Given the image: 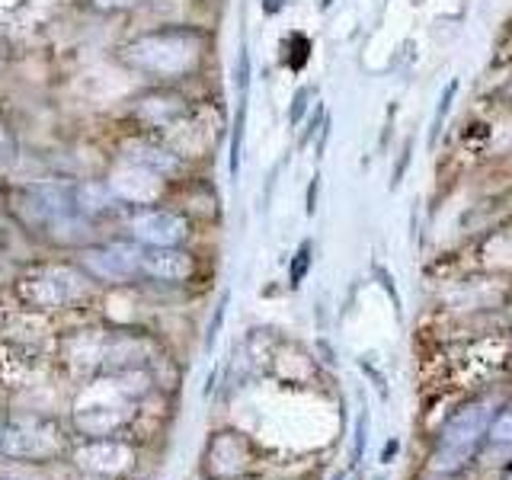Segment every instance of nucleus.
I'll return each instance as SVG.
<instances>
[{"label": "nucleus", "instance_id": "obj_23", "mask_svg": "<svg viewBox=\"0 0 512 480\" xmlns=\"http://www.w3.org/2000/svg\"><path fill=\"white\" fill-rule=\"evenodd\" d=\"M368 426H372V420H368V407L359 410L356 416V429H352V471L359 468L362 458H365V448H368Z\"/></svg>", "mask_w": 512, "mask_h": 480}, {"label": "nucleus", "instance_id": "obj_1", "mask_svg": "<svg viewBox=\"0 0 512 480\" xmlns=\"http://www.w3.org/2000/svg\"><path fill=\"white\" fill-rule=\"evenodd\" d=\"M215 26H148L116 45V61L148 84L202 87L215 68Z\"/></svg>", "mask_w": 512, "mask_h": 480}, {"label": "nucleus", "instance_id": "obj_24", "mask_svg": "<svg viewBox=\"0 0 512 480\" xmlns=\"http://www.w3.org/2000/svg\"><path fill=\"white\" fill-rule=\"evenodd\" d=\"M372 276H375V282L381 285V292L391 298V308H394V314L397 317H404V298H400V292H397V282H394V276L388 269H384L378 260L372 263Z\"/></svg>", "mask_w": 512, "mask_h": 480}, {"label": "nucleus", "instance_id": "obj_12", "mask_svg": "<svg viewBox=\"0 0 512 480\" xmlns=\"http://www.w3.org/2000/svg\"><path fill=\"white\" fill-rule=\"evenodd\" d=\"M247 116H250V96H237L234 116L228 125V180L237 183L244 170V141H247Z\"/></svg>", "mask_w": 512, "mask_h": 480}, {"label": "nucleus", "instance_id": "obj_14", "mask_svg": "<svg viewBox=\"0 0 512 480\" xmlns=\"http://www.w3.org/2000/svg\"><path fill=\"white\" fill-rule=\"evenodd\" d=\"M458 93H461V77H448L442 93H439V100H436V109H432V119H429V135H426V148L429 151L439 148L442 132H445V122H448V116H452Z\"/></svg>", "mask_w": 512, "mask_h": 480}, {"label": "nucleus", "instance_id": "obj_19", "mask_svg": "<svg viewBox=\"0 0 512 480\" xmlns=\"http://www.w3.org/2000/svg\"><path fill=\"white\" fill-rule=\"evenodd\" d=\"M250 87H253V52L244 36L237 48V61H234V90L237 96H250Z\"/></svg>", "mask_w": 512, "mask_h": 480}, {"label": "nucleus", "instance_id": "obj_4", "mask_svg": "<svg viewBox=\"0 0 512 480\" xmlns=\"http://www.w3.org/2000/svg\"><path fill=\"white\" fill-rule=\"evenodd\" d=\"M122 224L125 237L141 247H189V240L196 237V221L173 202L125 208Z\"/></svg>", "mask_w": 512, "mask_h": 480}, {"label": "nucleus", "instance_id": "obj_6", "mask_svg": "<svg viewBox=\"0 0 512 480\" xmlns=\"http://www.w3.org/2000/svg\"><path fill=\"white\" fill-rule=\"evenodd\" d=\"M141 253L144 247L135 244L132 237L125 240H106V244H93L80 250V266L96 282L122 285L141 276Z\"/></svg>", "mask_w": 512, "mask_h": 480}, {"label": "nucleus", "instance_id": "obj_10", "mask_svg": "<svg viewBox=\"0 0 512 480\" xmlns=\"http://www.w3.org/2000/svg\"><path fill=\"white\" fill-rule=\"evenodd\" d=\"M71 196H74V208L84 218L90 221H100V218H112V215H122L125 205L116 199V192L109 189L106 176L103 180H77L71 186Z\"/></svg>", "mask_w": 512, "mask_h": 480}, {"label": "nucleus", "instance_id": "obj_22", "mask_svg": "<svg viewBox=\"0 0 512 480\" xmlns=\"http://www.w3.org/2000/svg\"><path fill=\"white\" fill-rule=\"evenodd\" d=\"M292 160V154H282L276 164H272V170L266 173V183H263V189H260V212L263 215H269V208H272V199H276V189H279V176H282V170H285V164Z\"/></svg>", "mask_w": 512, "mask_h": 480}, {"label": "nucleus", "instance_id": "obj_13", "mask_svg": "<svg viewBox=\"0 0 512 480\" xmlns=\"http://www.w3.org/2000/svg\"><path fill=\"white\" fill-rule=\"evenodd\" d=\"M311 55H314V42L304 36V32H298V29L285 32L282 42H279V64H282V71L304 74V71H308V64H311Z\"/></svg>", "mask_w": 512, "mask_h": 480}, {"label": "nucleus", "instance_id": "obj_28", "mask_svg": "<svg viewBox=\"0 0 512 480\" xmlns=\"http://www.w3.org/2000/svg\"><path fill=\"white\" fill-rule=\"evenodd\" d=\"M397 112H400V103H394L388 109V119L381 125V135H378V154H388V141L394 138V128H397Z\"/></svg>", "mask_w": 512, "mask_h": 480}, {"label": "nucleus", "instance_id": "obj_9", "mask_svg": "<svg viewBox=\"0 0 512 480\" xmlns=\"http://www.w3.org/2000/svg\"><path fill=\"white\" fill-rule=\"evenodd\" d=\"M173 205H180L183 212L196 221V224H212L221 218V196H218V186L215 180L208 176L205 170L192 173L189 180H183L180 186L173 189Z\"/></svg>", "mask_w": 512, "mask_h": 480}, {"label": "nucleus", "instance_id": "obj_17", "mask_svg": "<svg viewBox=\"0 0 512 480\" xmlns=\"http://www.w3.org/2000/svg\"><path fill=\"white\" fill-rule=\"evenodd\" d=\"M416 151V135H407L404 144L397 148V154H391V176H388V192H397L404 186V180L410 176V167H413V154Z\"/></svg>", "mask_w": 512, "mask_h": 480}, {"label": "nucleus", "instance_id": "obj_18", "mask_svg": "<svg viewBox=\"0 0 512 480\" xmlns=\"http://www.w3.org/2000/svg\"><path fill=\"white\" fill-rule=\"evenodd\" d=\"M330 119V109H327V103L324 100H317L314 103V109L308 112V119H304V125L295 132V151H308L311 144H314V138H317V132L324 128V122Z\"/></svg>", "mask_w": 512, "mask_h": 480}, {"label": "nucleus", "instance_id": "obj_15", "mask_svg": "<svg viewBox=\"0 0 512 480\" xmlns=\"http://www.w3.org/2000/svg\"><path fill=\"white\" fill-rule=\"evenodd\" d=\"M314 256H317V244L314 237H301L298 247L288 256V292H298V288L308 282V276L314 272Z\"/></svg>", "mask_w": 512, "mask_h": 480}, {"label": "nucleus", "instance_id": "obj_20", "mask_svg": "<svg viewBox=\"0 0 512 480\" xmlns=\"http://www.w3.org/2000/svg\"><path fill=\"white\" fill-rule=\"evenodd\" d=\"M148 4L151 0H87V7L103 16H138Z\"/></svg>", "mask_w": 512, "mask_h": 480}, {"label": "nucleus", "instance_id": "obj_27", "mask_svg": "<svg viewBox=\"0 0 512 480\" xmlns=\"http://www.w3.org/2000/svg\"><path fill=\"white\" fill-rule=\"evenodd\" d=\"M320 189H324V176H320V170H314L308 186H304V215L308 218H314L320 208Z\"/></svg>", "mask_w": 512, "mask_h": 480}, {"label": "nucleus", "instance_id": "obj_7", "mask_svg": "<svg viewBox=\"0 0 512 480\" xmlns=\"http://www.w3.org/2000/svg\"><path fill=\"white\" fill-rule=\"evenodd\" d=\"M106 183L109 189L116 192V199L125 208H144V205H160V202H170L173 189L167 180H160L157 173L144 170L132 160H119L106 170Z\"/></svg>", "mask_w": 512, "mask_h": 480}, {"label": "nucleus", "instance_id": "obj_34", "mask_svg": "<svg viewBox=\"0 0 512 480\" xmlns=\"http://www.w3.org/2000/svg\"><path fill=\"white\" fill-rule=\"evenodd\" d=\"M506 480H512V471H509V474H506Z\"/></svg>", "mask_w": 512, "mask_h": 480}, {"label": "nucleus", "instance_id": "obj_36", "mask_svg": "<svg viewBox=\"0 0 512 480\" xmlns=\"http://www.w3.org/2000/svg\"><path fill=\"white\" fill-rule=\"evenodd\" d=\"M352 480H359V477H352Z\"/></svg>", "mask_w": 512, "mask_h": 480}, {"label": "nucleus", "instance_id": "obj_30", "mask_svg": "<svg viewBox=\"0 0 512 480\" xmlns=\"http://www.w3.org/2000/svg\"><path fill=\"white\" fill-rule=\"evenodd\" d=\"M288 4H292V0H260V10H263V16H269V20H276V16H282L288 10Z\"/></svg>", "mask_w": 512, "mask_h": 480}, {"label": "nucleus", "instance_id": "obj_8", "mask_svg": "<svg viewBox=\"0 0 512 480\" xmlns=\"http://www.w3.org/2000/svg\"><path fill=\"white\" fill-rule=\"evenodd\" d=\"M199 256L192 247H144L141 276L160 285H186L196 279Z\"/></svg>", "mask_w": 512, "mask_h": 480}, {"label": "nucleus", "instance_id": "obj_25", "mask_svg": "<svg viewBox=\"0 0 512 480\" xmlns=\"http://www.w3.org/2000/svg\"><path fill=\"white\" fill-rule=\"evenodd\" d=\"M487 439L496 442V445H512V404H503L500 413L493 416Z\"/></svg>", "mask_w": 512, "mask_h": 480}, {"label": "nucleus", "instance_id": "obj_11", "mask_svg": "<svg viewBox=\"0 0 512 480\" xmlns=\"http://www.w3.org/2000/svg\"><path fill=\"white\" fill-rule=\"evenodd\" d=\"M39 285V301L42 304H64V301H71L77 298L80 292V285H84V279H80V272L77 269H68V266H52V269H45L39 279H32Z\"/></svg>", "mask_w": 512, "mask_h": 480}, {"label": "nucleus", "instance_id": "obj_2", "mask_svg": "<svg viewBox=\"0 0 512 480\" xmlns=\"http://www.w3.org/2000/svg\"><path fill=\"white\" fill-rule=\"evenodd\" d=\"M500 407H503L500 400L484 394V397L468 400V404L448 416V423L439 429L436 452H432V471L452 474V471H461L464 464H471L480 442L487 439L490 423H493V416L500 413Z\"/></svg>", "mask_w": 512, "mask_h": 480}, {"label": "nucleus", "instance_id": "obj_29", "mask_svg": "<svg viewBox=\"0 0 512 480\" xmlns=\"http://www.w3.org/2000/svg\"><path fill=\"white\" fill-rule=\"evenodd\" d=\"M330 138H333V116L324 122V128H320L317 138H314V144H311L314 160H324V154H327V148H330Z\"/></svg>", "mask_w": 512, "mask_h": 480}, {"label": "nucleus", "instance_id": "obj_33", "mask_svg": "<svg viewBox=\"0 0 512 480\" xmlns=\"http://www.w3.org/2000/svg\"><path fill=\"white\" fill-rule=\"evenodd\" d=\"M333 7H336V0H317V10L320 13H330Z\"/></svg>", "mask_w": 512, "mask_h": 480}, {"label": "nucleus", "instance_id": "obj_32", "mask_svg": "<svg viewBox=\"0 0 512 480\" xmlns=\"http://www.w3.org/2000/svg\"><path fill=\"white\" fill-rule=\"evenodd\" d=\"M7 61H10V52H7V42L0 39V74L7 71Z\"/></svg>", "mask_w": 512, "mask_h": 480}, {"label": "nucleus", "instance_id": "obj_5", "mask_svg": "<svg viewBox=\"0 0 512 480\" xmlns=\"http://www.w3.org/2000/svg\"><path fill=\"white\" fill-rule=\"evenodd\" d=\"M119 160H132V164L157 173L160 180H167L170 186H180L189 180L192 173H199V167L186 160L180 151L173 148L167 138L148 135V132H125L119 141Z\"/></svg>", "mask_w": 512, "mask_h": 480}, {"label": "nucleus", "instance_id": "obj_3", "mask_svg": "<svg viewBox=\"0 0 512 480\" xmlns=\"http://www.w3.org/2000/svg\"><path fill=\"white\" fill-rule=\"evenodd\" d=\"M205 100L196 87H170V84H148L141 87L125 106L128 132L167 135L183 119H189Z\"/></svg>", "mask_w": 512, "mask_h": 480}, {"label": "nucleus", "instance_id": "obj_16", "mask_svg": "<svg viewBox=\"0 0 512 480\" xmlns=\"http://www.w3.org/2000/svg\"><path fill=\"white\" fill-rule=\"evenodd\" d=\"M320 100V87L317 84H298L292 90V96H288V109H285V125L288 132H298V128L304 125V119H308V112L314 109V103Z\"/></svg>", "mask_w": 512, "mask_h": 480}, {"label": "nucleus", "instance_id": "obj_35", "mask_svg": "<svg viewBox=\"0 0 512 480\" xmlns=\"http://www.w3.org/2000/svg\"><path fill=\"white\" fill-rule=\"evenodd\" d=\"M375 480H384V477H375Z\"/></svg>", "mask_w": 512, "mask_h": 480}, {"label": "nucleus", "instance_id": "obj_31", "mask_svg": "<svg viewBox=\"0 0 512 480\" xmlns=\"http://www.w3.org/2000/svg\"><path fill=\"white\" fill-rule=\"evenodd\" d=\"M397 445H400L397 439H391L388 445H384V455H381V461H384V464H391V458L397 455Z\"/></svg>", "mask_w": 512, "mask_h": 480}, {"label": "nucleus", "instance_id": "obj_26", "mask_svg": "<svg viewBox=\"0 0 512 480\" xmlns=\"http://www.w3.org/2000/svg\"><path fill=\"white\" fill-rule=\"evenodd\" d=\"M228 304H231V292H221V298H218V304H215V314H212V320H208L205 349H212V346H215L218 333H221V324H224V317H228Z\"/></svg>", "mask_w": 512, "mask_h": 480}, {"label": "nucleus", "instance_id": "obj_21", "mask_svg": "<svg viewBox=\"0 0 512 480\" xmlns=\"http://www.w3.org/2000/svg\"><path fill=\"white\" fill-rule=\"evenodd\" d=\"M500 80L490 87V100H493V109H500V112H512V58L500 61Z\"/></svg>", "mask_w": 512, "mask_h": 480}]
</instances>
